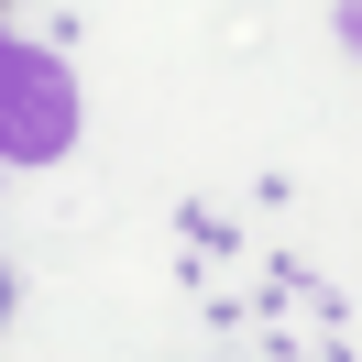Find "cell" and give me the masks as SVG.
<instances>
[{"label": "cell", "mask_w": 362, "mask_h": 362, "mask_svg": "<svg viewBox=\"0 0 362 362\" xmlns=\"http://www.w3.org/2000/svg\"><path fill=\"white\" fill-rule=\"evenodd\" d=\"M66 143H77V88H66V66L0 33V154H11V165H45V154H66Z\"/></svg>", "instance_id": "cell-1"}, {"label": "cell", "mask_w": 362, "mask_h": 362, "mask_svg": "<svg viewBox=\"0 0 362 362\" xmlns=\"http://www.w3.org/2000/svg\"><path fill=\"white\" fill-rule=\"evenodd\" d=\"M340 33H351V55H362V0H340Z\"/></svg>", "instance_id": "cell-2"}, {"label": "cell", "mask_w": 362, "mask_h": 362, "mask_svg": "<svg viewBox=\"0 0 362 362\" xmlns=\"http://www.w3.org/2000/svg\"><path fill=\"white\" fill-rule=\"evenodd\" d=\"M0 308H11V274H0Z\"/></svg>", "instance_id": "cell-3"}, {"label": "cell", "mask_w": 362, "mask_h": 362, "mask_svg": "<svg viewBox=\"0 0 362 362\" xmlns=\"http://www.w3.org/2000/svg\"><path fill=\"white\" fill-rule=\"evenodd\" d=\"M0 11H11V0H0Z\"/></svg>", "instance_id": "cell-4"}]
</instances>
